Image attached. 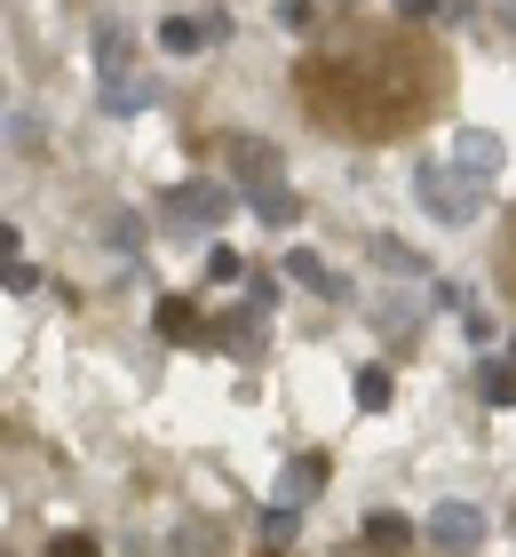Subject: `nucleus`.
I'll use <instances>...</instances> for the list:
<instances>
[{"label":"nucleus","mask_w":516,"mask_h":557,"mask_svg":"<svg viewBox=\"0 0 516 557\" xmlns=\"http://www.w3.org/2000/svg\"><path fill=\"white\" fill-rule=\"evenodd\" d=\"M294 88L302 112L333 136H405L445 96V57L398 24H342V33H318Z\"/></svg>","instance_id":"nucleus-1"},{"label":"nucleus","mask_w":516,"mask_h":557,"mask_svg":"<svg viewBox=\"0 0 516 557\" xmlns=\"http://www.w3.org/2000/svg\"><path fill=\"white\" fill-rule=\"evenodd\" d=\"M160 208H167V223H184V232H215V223L239 208V191H230L223 175H191V184H175Z\"/></svg>","instance_id":"nucleus-2"},{"label":"nucleus","mask_w":516,"mask_h":557,"mask_svg":"<svg viewBox=\"0 0 516 557\" xmlns=\"http://www.w3.org/2000/svg\"><path fill=\"white\" fill-rule=\"evenodd\" d=\"M413 191H421V208L437 215V223H461V215H477V199H484V184H469L453 160L445 168H413Z\"/></svg>","instance_id":"nucleus-3"},{"label":"nucleus","mask_w":516,"mask_h":557,"mask_svg":"<svg viewBox=\"0 0 516 557\" xmlns=\"http://www.w3.org/2000/svg\"><path fill=\"white\" fill-rule=\"evenodd\" d=\"M421 534H429V549H484V510L477 502H437V510L421 518Z\"/></svg>","instance_id":"nucleus-4"},{"label":"nucleus","mask_w":516,"mask_h":557,"mask_svg":"<svg viewBox=\"0 0 516 557\" xmlns=\"http://www.w3.org/2000/svg\"><path fill=\"white\" fill-rule=\"evenodd\" d=\"M223 160H230V175L254 191V184H287V160H278V144H263V136H223Z\"/></svg>","instance_id":"nucleus-5"},{"label":"nucleus","mask_w":516,"mask_h":557,"mask_svg":"<svg viewBox=\"0 0 516 557\" xmlns=\"http://www.w3.org/2000/svg\"><path fill=\"white\" fill-rule=\"evenodd\" d=\"M501 160H508V151H501V136H493V128H461V136H453V168L469 175V184H493Z\"/></svg>","instance_id":"nucleus-6"},{"label":"nucleus","mask_w":516,"mask_h":557,"mask_svg":"<svg viewBox=\"0 0 516 557\" xmlns=\"http://www.w3.org/2000/svg\"><path fill=\"white\" fill-rule=\"evenodd\" d=\"M326 478H333V462H326L318 446H310V454H294V462L278 470V502H294V510H302V502H318V494H326Z\"/></svg>","instance_id":"nucleus-7"},{"label":"nucleus","mask_w":516,"mask_h":557,"mask_svg":"<svg viewBox=\"0 0 516 557\" xmlns=\"http://www.w3.org/2000/svg\"><path fill=\"white\" fill-rule=\"evenodd\" d=\"M263 319L270 311H254V302H247V311H230V319H206V343H223L230 359H254V350H263Z\"/></svg>","instance_id":"nucleus-8"},{"label":"nucleus","mask_w":516,"mask_h":557,"mask_svg":"<svg viewBox=\"0 0 516 557\" xmlns=\"http://www.w3.org/2000/svg\"><path fill=\"white\" fill-rule=\"evenodd\" d=\"M357 542H366L374 557H398V549H413V518H405V510H366Z\"/></svg>","instance_id":"nucleus-9"},{"label":"nucleus","mask_w":516,"mask_h":557,"mask_svg":"<svg viewBox=\"0 0 516 557\" xmlns=\"http://www.w3.org/2000/svg\"><path fill=\"white\" fill-rule=\"evenodd\" d=\"M151 319H160V335H167V343H199V335H206V319H199V302H191V295H160V311H151Z\"/></svg>","instance_id":"nucleus-10"},{"label":"nucleus","mask_w":516,"mask_h":557,"mask_svg":"<svg viewBox=\"0 0 516 557\" xmlns=\"http://www.w3.org/2000/svg\"><path fill=\"white\" fill-rule=\"evenodd\" d=\"M96 72H103V81H136V40H127L119 24L96 33Z\"/></svg>","instance_id":"nucleus-11"},{"label":"nucleus","mask_w":516,"mask_h":557,"mask_svg":"<svg viewBox=\"0 0 516 557\" xmlns=\"http://www.w3.org/2000/svg\"><path fill=\"white\" fill-rule=\"evenodd\" d=\"M287 278H294V287H310V295H342V278L326 271L318 247H294V256H287Z\"/></svg>","instance_id":"nucleus-12"},{"label":"nucleus","mask_w":516,"mask_h":557,"mask_svg":"<svg viewBox=\"0 0 516 557\" xmlns=\"http://www.w3.org/2000/svg\"><path fill=\"white\" fill-rule=\"evenodd\" d=\"M160 48H167V57H199V48H215V40H206L199 16H167L160 24Z\"/></svg>","instance_id":"nucleus-13"},{"label":"nucleus","mask_w":516,"mask_h":557,"mask_svg":"<svg viewBox=\"0 0 516 557\" xmlns=\"http://www.w3.org/2000/svg\"><path fill=\"white\" fill-rule=\"evenodd\" d=\"M247 199H254V215H263V223H302V199L287 184H254Z\"/></svg>","instance_id":"nucleus-14"},{"label":"nucleus","mask_w":516,"mask_h":557,"mask_svg":"<svg viewBox=\"0 0 516 557\" xmlns=\"http://www.w3.org/2000/svg\"><path fill=\"white\" fill-rule=\"evenodd\" d=\"M477 391H484V407H516V359H484Z\"/></svg>","instance_id":"nucleus-15"},{"label":"nucleus","mask_w":516,"mask_h":557,"mask_svg":"<svg viewBox=\"0 0 516 557\" xmlns=\"http://www.w3.org/2000/svg\"><path fill=\"white\" fill-rule=\"evenodd\" d=\"M350 398H357V407H366V414H381V407H390V398H398V383H390V367H357V383H350Z\"/></svg>","instance_id":"nucleus-16"},{"label":"nucleus","mask_w":516,"mask_h":557,"mask_svg":"<svg viewBox=\"0 0 516 557\" xmlns=\"http://www.w3.org/2000/svg\"><path fill=\"white\" fill-rule=\"evenodd\" d=\"M247 302H254V311H270V302H278V271H247Z\"/></svg>","instance_id":"nucleus-17"},{"label":"nucleus","mask_w":516,"mask_h":557,"mask_svg":"<svg viewBox=\"0 0 516 557\" xmlns=\"http://www.w3.org/2000/svg\"><path fill=\"white\" fill-rule=\"evenodd\" d=\"M206 278H223V287H230V278H247V263L230 256V247H206Z\"/></svg>","instance_id":"nucleus-18"},{"label":"nucleus","mask_w":516,"mask_h":557,"mask_svg":"<svg viewBox=\"0 0 516 557\" xmlns=\"http://www.w3.org/2000/svg\"><path fill=\"white\" fill-rule=\"evenodd\" d=\"M278 24H287V33H310V24H318V9H310V0H278Z\"/></svg>","instance_id":"nucleus-19"},{"label":"nucleus","mask_w":516,"mask_h":557,"mask_svg":"<svg viewBox=\"0 0 516 557\" xmlns=\"http://www.w3.org/2000/svg\"><path fill=\"white\" fill-rule=\"evenodd\" d=\"M48 557H103V549H96V534H56Z\"/></svg>","instance_id":"nucleus-20"},{"label":"nucleus","mask_w":516,"mask_h":557,"mask_svg":"<svg viewBox=\"0 0 516 557\" xmlns=\"http://www.w3.org/2000/svg\"><path fill=\"white\" fill-rule=\"evenodd\" d=\"M0 287H9V295H33L40 271H33V263H9V271H0Z\"/></svg>","instance_id":"nucleus-21"},{"label":"nucleus","mask_w":516,"mask_h":557,"mask_svg":"<svg viewBox=\"0 0 516 557\" xmlns=\"http://www.w3.org/2000/svg\"><path fill=\"white\" fill-rule=\"evenodd\" d=\"M374 256H381V263H390V271H421V256H413V247H398V239H381V247H374Z\"/></svg>","instance_id":"nucleus-22"},{"label":"nucleus","mask_w":516,"mask_h":557,"mask_svg":"<svg viewBox=\"0 0 516 557\" xmlns=\"http://www.w3.org/2000/svg\"><path fill=\"white\" fill-rule=\"evenodd\" d=\"M398 16H405V24H421V16H437V0H398Z\"/></svg>","instance_id":"nucleus-23"}]
</instances>
